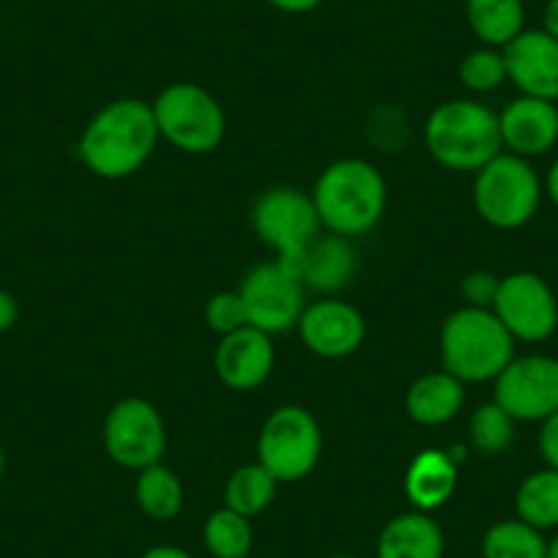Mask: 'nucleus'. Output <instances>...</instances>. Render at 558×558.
I'll return each mask as SVG.
<instances>
[{"label":"nucleus","instance_id":"f257e3e1","mask_svg":"<svg viewBox=\"0 0 558 558\" xmlns=\"http://www.w3.org/2000/svg\"><path fill=\"white\" fill-rule=\"evenodd\" d=\"M159 129L148 101L116 99L101 107L80 137V159L107 181L129 179L151 159Z\"/></svg>","mask_w":558,"mask_h":558},{"label":"nucleus","instance_id":"f03ea898","mask_svg":"<svg viewBox=\"0 0 558 558\" xmlns=\"http://www.w3.org/2000/svg\"><path fill=\"white\" fill-rule=\"evenodd\" d=\"M425 143L438 165L458 173H480L504 151L498 116L474 99L438 105L425 123Z\"/></svg>","mask_w":558,"mask_h":558},{"label":"nucleus","instance_id":"7ed1b4c3","mask_svg":"<svg viewBox=\"0 0 558 558\" xmlns=\"http://www.w3.org/2000/svg\"><path fill=\"white\" fill-rule=\"evenodd\" d=\"M313 203L320 225L335 235L369 233L386 211V181L364 159H340L315 181Z\"/></svg>","mask_w":558,"mask_h":558},{"label":"nucleus","instance_id":"20e7f679","mask_svg":"<svg viewBox=\"0 0 558 558\" xmlns=\"http://www.w3.org/2000/svg\"><path fill=\"white\" fill-rule=\"evenodd\" d=\"M514 359V337L493 310L460 307L441 329V362L463 384L496 380Z\"/></svg>","mask_w":558,"mask_h":558},{"label":"nucleus","instance_id":"39448f33","mask_svg":"<svg viewBox=\"0 0 558 558\" xmlns=\"http://www.w3.org/2000/svg\"><path fill=\"white\" fill-rule=\"evenodd\" d=\"M542 195L545 186L531 159L509 151L490 159L474 181L476 214L498 230L525 228L539 211Z\"/></svg>","mask_w":558,"mask_h":558},{"label":"nucleus","instance_id":"423d86ee","mask_svg":"<svg viewBox=\"0 0 558 558\" xmlns=\"http://www.w3.org/2000/svg\"><path fill=\"white\" fill-rule=\"evenodd\" d=\"M252 225L263 244H268L279 255V266L299 277L304 252L320 233V217L313 195H304L293 186L266 190L252 208Z\"/></svg>","mask_w":558,"mask_h":558},{"label":"nucleus","instance_id":"0eeeda50","mask_svg":"<svg viewBox=\"0 0 558 558\" xmlns=\"http://www.w3.org/2000/svg\"><path fill=\"white\" fill-rule=\"evenodd\" d=\"M159 137L184 154H211L225 140V110L206 88L195 83H175L165 88L151 105Z\"/></svg>","mask_w":558,"mask_h":558},{"label":"nucleus","instance_id":"6e6552de","mask_svg":"<svg viewBox=\"0 0 558 558\" xmlns=\"http://www.w3.org/2000/svg\"><path fill=\"white\" fill-rule=\"evenodd\" d=\"M324 452L318 418L302 405H282L266 418L257 438V463L282 485L310 476Z\"/></svg>","mask_w":558,"mask_h":558},{"label":"nucleus","instance_id":"1a4fd4ad","mask_svg":"<svg viewBox=\"0 0 558 558\" xmlns=\"http://www.w3.org/2000/svg\"><path fill=\"white\" fill-rule=\"evenodd\" d=\"M105 449L123 469L143 471L162 463L168 449V430L157 405L143 397L116 402L105 418Z\"/></svg>","mask_w":558,"mask_h":558},{"label":"nucleus","instance_id":"9d476101","mask_svg":"<svg viewBox=\"0 0 558 558\" xmlns=\"http://www.w3.org/2000/svg\"><path fill=\"white\" fill-rule=\"evenodd\" d=\"M493 313L514 342H545L558 329V299L534 271H512L498 282Z\"/></svg>","mask_w":558,"mask_h":558},{"label":"nucleus","instance_id":"9b49d317","mask_svg":"<svg viewBox=\"0 0 558 558\" xmlns=\"http://www.w3.org/2000/svg\"><path fill=\"white\" fill-rule=\"evenodd\" d=\"M239 296L244 302L252 329H260L266 335L296 329L307 307L302 279L288 274L279 263H263L252 268L241 282Z\"/></svg>","mask_w":558,"mask_h":558},{"label":"nucleus","instance_id":"f8f14e48","mask_svg":"<svg viewBox=\"0 0 558 558\" xmlns=\"http://www.w3.org/2000/svg\"><path fill=\"white\" fill-rule=\"evenodd\" d=\"M493 400L514 422H545L558 411V359L545 353L514 356L496 378Z\"/></svg>","mask_w":558,"mask_h":558},{"label":"nucleus","instance_id":"ddd939ff","mask_svg":"<svg viewBox=\"0 0 558 558\" xmlns=\"http://www.w3.org/2000/svg\"><path fill=\"white\" fill-rule=\"evenodd\" d=\"M501 52L509 83L520 94L558 101V39L542 28H525Z\"/></svg>","mask_w":558,"mask_h":558},{"label":"nucleus","instance_id":"4468645a","mask_svg":"<svg viewBox=\"0 0 558 558\" xmlns=\"http://www.w3.org/2000/svg\"><path fill=\"white\" fill-rule=\"evenodd\" d=\"M296 329L302 335L304 345L315 356L324 359L351 356L362 348L364 335H367V324H364L362 313L353 304L337 302V299H326V302H315L304 307Z\"/></svg>","mask_w":558,"mask_h":558},{"label":"nucleus","instance_id":"2eb2a0df","mask_svg":"<svg viewBox=\"0 0 558 558\" xmlns=\"http://www.w3.org/2000/svg\"><path fill=\"white\" fill-rule=\"evenodd\" d=\"M498 126H501V143L509 154L523 159L542 157L558 143V105L520 94L504 107Z\"/></svg>","mask_w":558,"mask_h":558},{"label":"nucleus","instance_id":"dca6fc26","mask_svg":"<svg viewBox=\"0 0 558 558\" xmlns=\"http://www.w3.org/2000/svg\"><path fill=\"white\" fill-rule=\"evenodd\" d=\"M214 367H217L219 380L228 389H257L260 384H266L274 369L271 335L252 329V326L225 335L217 345V353H214Z\"/></svg>","mask_w":558,"mask_h":558},{"label":"nucleus","instance_id":"f3484780","mask_svg":"<svg viewBox=\"0 0 558 558\" xmlns=\"http://www.w3.org/2000/svg\"><path fill=\"white\" fill-rule=\"evenodd\" d=\"M465 402V384L452 373H427L411 384L405 395V411L416 425L438 427L452 422Z\"/></svg>","mask_w":558,"mask_h":558},{"label":"nucleus","instance_id":"a211bd4d","mask_svg":"<svg viewBox=\"0 0 558 558\" xmlns=\"http://www.w3.org/2000/svg\"><path fill=\"white\" fill-rule=\"evenodd\" d=\"M458 463L441 449H425L411 460L405 471V496L418 512H433L454 496Z\"/></svg>","mask_w":558,"mask_h":558},{"label":"nucleus","instance_id":"6ab92c4d","mask_svg":"<svg viewBox=\"0 0 558 558\" xmlns=\"http://www.w3.org/2000/svg\"><path fill=\"white\" fill-rule=\"evenodd\" d=\"M378 558H444L441 525L418 509L397 514L380 531Z\"/></svg>","mask_w":558,"mask_h":558},{"label":"nucleus","instance_id":"aec40b11","mask_svg":"<svg viewBox=\"0 0 558 558\" xmlns=\"http://www.w3.org/2000/svg\"><path fill=\"white\" fill-rule=\"evenodd\" d=\"M356 274V252L342 235H326L315 239L310 250L304 252L302 271L299 279L302 286H310L318 293H337L351 282Z\"/></svg>","mask_w":558,"mask_h":558},{"label":"nucleus","instance_id":"412c9836","mask_svg":"<svg viewBox=\"0 0 558 558\" xmlns=\"http://www.w3.org/2000/svg\"><path fill=\"white\" fill-rule=\"evenodd\" d=\"M465 20L485 47L504 50L525 31L523 0H465Z\"/></svg>","mask_w":558,"mask_h":558},{"label":"nucleus","instance_id":"4be33fe9","mask_svg":"<svg viewBox=\"0 0 558 558\" xmlns=\"http://www.w3.org/2000/svg\"><path fill=\"white\" fill-rule=\"evenodd\" d=\"M514 512L539 531L558 529V471L545 465L525 476L514 493Z\"/></svg>","mask_w":558,"mask_h":558},{"label":"nucleus","instance_id":"5701e85b","mask_svg":"<svg viewBox=\"0 0 558 558\" xmlns=\"http://www.w3.org/2000/svg\"><path fill=\"white\" fill-rule=\"evenodd\" d=\"M134 498H137V507L143 509V514L165 523V520H173L184 507V485L168 465L154 463L137 471Z\"/></svg>","mask_w":558,"mask_h":558},{"label":"nucleus","instance_id":"b1692460","mask_svg":"<svg viewBox=\"0 0 558 558\" xmlns=\"http://www.w3.org/2000/svg\"><path fill=\"white\" fill-rule=\"evenodd\" d=\"M277 485L279 482L260 463L241 465L239 471L230 474L228 485H225V507L252 520L271 507Z\"/></svg>","mask_w":558,"mask_h":558},{"label":"nucleus","instance_id":"393cba45","mask_svg":"<svg viewBox=\"0 0 558 558\" xmlns=\"http://www.w3.org/2000/svg\"><path fill=\"white\" fill-rule=\"evenodd\" d=\"M545 531L523 523L520 518L490 525L485 539H482V556L485 558H545Z\"/></svg>","mask_w":558,"mask_h":558},{"label":"nucleus","instance_id":"a878e982","mask_svg":"<svg viewBox=\"0 0 558 558\" xmlns=\"http://www.w3.org/2000/svg\"><path fill=\"white\" fill-rule=\"evenodd\" d=\"M252 523L244 514L222 507L208 514L203 525V542L214 558H246L252 550Z\"/></svg>","mask_w":558,"mask_h":558},{"label":"nucleus","instance_id":"bb28decb","mask_svg":"<svg viewBox=\"0 0 558 558\" xmlns=\"http://www.w3.org/2000/svg\"><path fill=\"white\" fill-rule=\"evenodd\" d=\"M514 425L518 422L493 400L474 411V416L469 422V438L476 452L487 454V458H496V454H504L512 447Z\"/></svg>","mask_w":558,"mask_h":558},{"label":"nucleus","instance_id":"cd10ccee","mask_svg":"<svg viewBox=\"0 0 558 558\" xmlns=\"http://www.w3.org/2000/svg\"><path fill=\"white\" fill-rule=\"evenodd\" d=\"M507 80V61H504V52L496 50V47L471 50L460 61V83L474 90V94H490V90L501 88Z\"/></svg>","mask_w":558,"mask_h":558},{"label":"nucleus","instance_id":"c85d7f7f","mask_svg":"<svg viewBox=\"0 0 558 558\" xmlns=\"http://www.w3.org/2000/svg\"><path fill=\"white\" fill-rule=\"evenodd\" d=\"M206 324H208V329L217 331V335H222V337L233 335V331L250 326V320H246L244 302H241L239 293L225 291V293H217V296L208 299Z\"/></svg>","mask_w":558,"mask_h":558},{"label":"nucleus","instance_id":"c756f323","mask_svg":"<svg viewBox=\"0 0 558 558\" xmlns=\"http://www.w3.org/2000/svg\"><path fill=\"white\" fill-rule=\"evenodd\" d=\"M498 282H501V277H496V274L471 271L469 277L463 279V288H460L465 299V307L490 310L493 302H496Z\"/></svg>","mask_w":558,"mask_h":558},{"label":"nucleus","instance_id":"7c9ffc66","mask_svg":"<svg viewBox=\"0 0 558 558\" xmlns=\"http://www.w3.org/2000/svg\"><path fill=\"white\" fill-rule=\"evenodd\" d=\"M539 454L545 465L558 471V411L542 422L539 430Z\"/></svg>","mask_w":558,"mask_h":558},{"label":"nucleus","instance_id":"2f4dec72","mask_svg":"<svg viewBox=\"0 0 558 558\" xmlns=\"http://www.w3.org/2000/svg\"><path fill=\"white\" fill-rule=\"evenodd\" d=\"M17 318H20L17 299H14L9 291H3V288H0V331L14 329Z\"/></svg>","mask_w":558,"mask_h":558},{"label":"nucleus","instance_id":"473e14b6","mask_svg":"<svg viewBox=\"0 0 558 558\" xmlns=\"http://www.w3.org/2000/svg\"><path fill=\"white\" fill-rule=\"evenodd\" d=\"M268 3L286 14H307V12H315L324 0H268Z\"/></svg>","mask_w":558,"mask_h":558},{"label":"nucleus","instance_id":"72a5a7b5","mask_svg":"<svg viewBox=\"0 0 558 558\" xmlns=\"http://www.w3.org/2000/svg\"><path fill=\"white\" fill-rule=\"evenodd\" d=\"M542 31L558 39V0H547L542 12Z\"/></svg>","mask_w":558,"mask_h":558},{"label":"nucleus","instance_id":"f704fd0d","mask_svg":"<svg viewBox=\"0 0 558 558\" xmlns=\"http://www.w3.org/2000/svg\"><path fill=\"white\" fill-rule=\"evenodd\" d=\"M542 186H545V195L550 197L553 206L558 208V157L553 159V165L547 168V175H545V181H542Z\"/></svg>","mask_w":558,"mask_h":558},{"label":"nucleus","instance_id":"c9c22d12","mask_svg":"<svg viewBox=\"0 0 558 558\" xmlns=\"http://www.w3.org/2000/svg\"><path fill=\"white\" fill-rule=\"evenodd\" d=\"M140 558H192V556L175 545H157V547H148Z\"/></svg>","mask_w":558,"mask_h":558},{"label":"nucleus","instance_id":"e433bc0d","mask_svg":"<svg viewBox=\"0 0 558 558\" xmlns=\"http://www.w3.org/2000/svg\"><path fill=\"white\" fill-rule=\"evenodd\" d=\"M545 558H558V531H556V534H553V539H547Z\"/></svg>","mask_w":558,"mask_h":558},{"label":"nucleus","instance_id":"4c0bfd02","mask_svg":"<svg viewBox=\"0 0 558 558\" xmlns=\"http://www.w3.org/2000/svg\"><path fill=\"white\" fill-rule=\"evenodd\" d=\"M3 471H7V454L0 449V476H3Z\"/></svg>","mask_w":558,"mask_h":558},{"label":"nucleus","instance_id":"58836bf2","mask_svg":"<svg viewBox=\"0 0 558 558\" xmlns=\"http://www.w3.org/2000/svg\"><path fill=\"white\" fill-rule=\"evenodd\" d=\"M331 558H356V556H331Z\"/></svg>","mask_w":558,"mask_h":558}]
</instances>
